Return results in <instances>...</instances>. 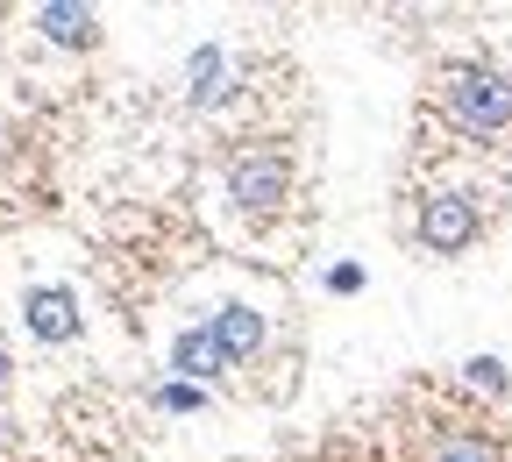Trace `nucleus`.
Listing matches in <instances>:
<instances>
[{
	"label": "nucleus",
	"instance_id": "ddd939ff",
	"mask_svg": "<svg viewBox=\"0 0 512 462\" xmlns=\"http://www.w3.org/2000/svg\"><path fill=\"white\" fill-rule=\"evenodd\" d=\"M8 370H15V363H8V349H0V391H8Z\"/></svg>",
	"mask_w": 512,
	"mask_h": 462
},
{
	"label": "nucleus",
	"instance_id": "0eeeda50",
	"mask_svg": "<svg viewBox=\"0 0 512 462\" xmlns=\"http://www.w3.org/2000/svg\"><path fill=\"white\" fill-rule=\"evenodd\" d=\"M36 22H43V36L64 43V50H93V43H100V15H93V8H43Z\"/></svg>",
	"mask_w": 512,
	"mask_h": 462
},
{
	"label": "nucleus",
	"instance_id": "f8f14e48",
	"mask_svg": "<svg viewBox=\"0 0 512 462\" xmlns=\"http://www.w3.org/2000/svg\"><path fill=\"white\" fill-rule=\"evenodd\" d=\"M328 285H335V292H363V271H356V263H335Z\"/></svg>",
	"mask_w": 512,
	"mask_h": 462
},
{
	"label": "nucleus",
	"instance_id": "f03ea898",
	"mask_svg": "<svg viewBox=\"0 0 512 462\" xmlns=\"http://www.w3.org/2000/svg\"><path fill=\"white\" fill-rule=\"evenodd\" d=\"M285 192H292V157L285 150H242L235 164H228V200L249 214V221H271L278 207H285Z\"/></svg>",
	"mask_w": 512,
	"mask_h": 462
},
{
	"label": "nucleus",
	"instance_id": "6e6552de",
	"mask_svg": "<svg viewBox=\"0 0 512 462\" xmlns=\"http://www.w3.org/2000/svg\"><path fill=\"white\" fill-rule=\"evenodd\" d=\"M427 462H498V441L477 434V427H441L427 441Z\"/></svg>",
	"mask_w": 512,
	"mask_h": 462
},
{
	"label": "nucleus",
	"instance_id": "f257e3e1",
	"mask_svg": "<svg viewBox=\"0 0 512 462\" xmlns=\"http://www.w3.org/2000/svg\"><path fill=\"white\" fill-rule=\"evenodd\" d=\"M441 107L463 136H505L512 128V79L491 72V64H456L441 79Z\"/></svg>",
	"mask_w": 512,
	"mask_h": 462
},
{
	"label": "nucleus",
	"instance_id": "9d476101",
	"mask_svg": "<svg viewBox=\"0 0 512 462\" xmlns=\"http://www.w3.org/2000/svg\"><path fill=\"white\" fill-rule=\"evenodd\" d=\"M470 384H477V391H505V363H498V356H477V363H470Z\"/></svg>",
	"mask_w": 512,
	"mask_h": 462
},
{
	"label": "nucleus",
	"instance_id": "9b49d317",
	"mask_svg": "<svg viewBox=\"0 0 512 462\" xmlns=\"http://www.w3.org/2000/svg\"><path fill=\"white\" fill-rule=\"evenodd\" d=\"M157 406H178V413H192V406H200V384H164V391H157Z\"/></svg>",
	"mask_w": 512,
	"mask_h": 462
},
{
	"label": "nucleus",
	"instance_id": "7ed1b4c3",
	"mask_svg": "<svg viewBox=\"0 0 512 462\" xmlns=\"http://www.w3.org/2000/svg\"><path fill=\"white\" fill-rule=\"evenodd\" d=\"M477 200L470 192H427L420 200V249H434V256H463L470 242H477Z\"/></svg>",
	"mask_w": 512,
	"mask_h": 462
},
{
	"label": "nucleus",
	"instance_id": "1a4fd4ad",
	"mask_svg": "<svg viewBox=\"0 0 512 462\" xmlns=\"http://www.w3.org/2000/svg\"><path fill=\"white\" fill-rule=\"evenodd\" d=\"M221 93H228V57L200 50V57H192V107H214Z\"/></svg>",
	"mask_w": 512,
	"mask_h": 462
},
{
	"label": "nucleus",
	"instance_id": "423d86ee",
	"mask_svg": "<svg viewBox=\"0 0 512 462\" xmlns=\"http://www.w3.org/2000/svg\"><path fill=\"white\" fill-rule=\"evenodd\" d=\"M171 363L185 370V384H214V377L228 370V356L214 349V335H207V327H192V335H178V349H171Z\"/></svg>",
	"mask_w": 512,
	"mask_h": 462
},
{
	"label": "nucleus",
	"instance_id": "20e7f679",
	"mask_svg": "<svg viewBox=\"0 0 512 462\" xmlns=\"http://www.w3.org/2000/svg\"><path fill=\"white\" fill-rule=\"evenodd\" d=\"M207 335H214V349H221L228 363H249L256 349H264V313H256V306H221V313L207 320Z\"/></svg>",
	"mask_w": 512,
	"mask_h": 462
},
{
	"label": "nucleus",
	"instance_id": "39448f33",
	"mask_svg": "<svg viewBox=\"0 0 512 462\" xmlns=\"http://www.w3.org/2000/svg\"><path fill=\"white\" fill-rule=\"evenodd\" d=\"M29 327L43 342H72L79 335V299L64 292V285H36L29 292Z\"/></svg>",
	"mask_w": 512,
	"mask_h": 462
}]
</instances>
